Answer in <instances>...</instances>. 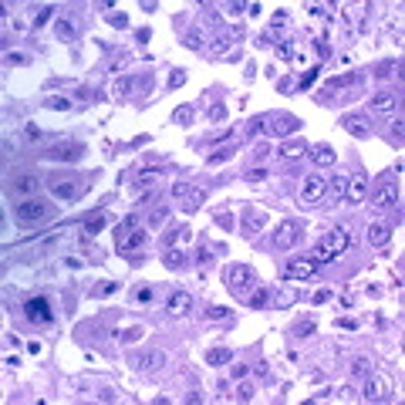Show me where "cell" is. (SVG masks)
<instances>
[{
    "mask_svg": "<svg viewBox=\"0 0 405 405\" xmlns=\"http://www.w3.org/2000/svg\"><path fill=\"white\" fill-rule=\"evenodd\" d=\"M348 243H351V236L348 230H334V233H324L321 240H317V247H314V264L321 267V264H331V260H338L341 253L348 250Z\"/></svg>",
    "mask_w": 405,
    "mask_h": 405,
    "instance_id": "1",
    "label": "cell"
},
{
    "mask_svg": "<svg viewBox=\"0 0 405 405\" xmlns=\"http://www.w3.org/2000/svg\"><path fill=\"white\" fill-rule=\"evenodd\" d=\"M24 317H27L31 324H51V321H54L51 301H47L44 294H34V297H27V301H24Z\"/></svg>",
    "mask_w": 405,
    "mask_h": 405,
    "instance_id": "2",
    "label": "cell"
},
{
    "mask_svg": "<svg viewBox=\"0 0 405 405\" xmlns=\"http://www.w3.org/2000/svg\"><path fill=\"white\" fill-rule=\"evenodd\" d=\"M14 216H17L20 223H38L47 216V203L38 199V196H27V199H17L14 203Z\"/></svg>",
    "mask_w": 405,
    "mask_h": 405,
    "instance_id": "3",
    "label": "cell"
},
{
    "mask_svg": "<svg viewBox=\"0 0 405 405\" xmlns=\"http://www.w3.org/2000/svg\"><path fill=\"white\" fill-rule=\"evenodd\" d=\"M173 199H182V210L193 213V210H199V203H206V193L196 189V186H189V182H176L173 186Z\"/></svg>",
    "mask_w": 405,
    "mask_h": 405,
    "instance_id": "4",
    "label": "cell"
},
{
    "mask_svg": "<svg viewBox=\"0 0 405 405\" xmlns=\"http://www.w3.org/2000/svg\"><path fill=\"white\" fill-rule=\"evenodd\" d=\"M314 270H317V264L311 257H294L284 264V280H311Z\"/></svg>",
    "mask_w": 405,
    "mask_h": 405,
    "instance_id": "5",
    "label": "cell"
},
{
    "mask_svg": "<svg viewBox=\"0 0 405 405\" xmlns=\"http://www.w3.org/2000/svg\"><path fill=\"white\" fill-rule=\"evenodd\" d=\"M328 193V182H324V176H308L304 179V186H301V203L304 206H314V203H321Z\"/></svg>",
    "mask_w": 405,
    "mask_h": 405,
    "instance_id": "6",
    "label": "cell"
},
{
    "mask_svg": "<svg viewBox=\"0 0 405 405\" xmlns=\"http://www.w3.org/2000/svg\"><path fill=\"white\" fill-rule=\"evenodd\" d=\"M365 378H368L365 382V399L368 402H385L388 395H392V382H388L385 375H371V371H368Z\"/></svg>",
    "mask_w": 405,
    "mask_h": 405,
    "instance_id": "7",
    "label": "cell"
},
{
    "mask_svg": "<svg viewBox=\"0 0 405 405\" xmlns=\"http://www.w3.org/2000/svg\"><path fill=\"white\" fill-rule=\"evenodd\" d=\"M145 236H149V230H142V226H135V230H125L118 233V253H135L142 243H145Z\"/></svg>",
    "mask_w": 405,
    "mask_h": 405,
    "instance_id": "8",
    "label": "cell"
},
{
    "mask_svg": "<svg viewBox=\"0 0 405 405\" xmlns=\"http://www.w3.org/2000/svg\"><path fill=\"white\" fill-rule=\"evenodd\" d=\"M38 186H41V179L34 173H20L14 182H10V193L20 196V199H27V196H34L38 193Z\"/></svg>",
    "mask_w": 405,
    "mask_h": 405,
    "instance_id": "9",
    "label": "cell"
},
{
    "mask_svg": "<svg viewBox=\"0 0 405 405\" xmlns=\"http://www.w3.org/2000/svg\"><path fill=\"white\" fill-rule=\"evenodd\" d=\"M223 277H226V284H230V287H236V290L247 287V284H253V270L247 267V264H230Z\"/></svg>",
    "mask_w": 405,
    "mask_h": 405,
    "instance_id": "10",
    "label": "cell"
},
{
    "mask_svg": "<svg viewBox=\"0 0 405 405\" xmlns=\"http://www.w3.org/2000/svg\"><path fill=\"white\" fill-rule=\"evenodd\" d=\"M365 193H368V176H365V173L351 176V179L345 182V196H348V203H365Z\"/></svg>",
    "mask_w": 405,
    "mask_h": 405,
    "instance_id": "11",
    "label": "cell"
},
{
    "mask_svg": "<svg viewBox=\"0 0 405 405\" xmlns=\"http://www.w3.org/2000/svg\"><path fill=\"white\" fill-rule=\"evenodd\" d=\"M85 155V145H78V142H58L54 149H47V159H68V162H75Z\"/></svg>",
    "mask_w": 405,
    "mask_h": 405,
    "instance_id": "12",
    "label": "cell"
},
{
    "mask_svg": "<svg viewBox=\"0 0 405 405\" xmlns=\"http://www.w3.org/2000/svg\"><path fill=\"white\" fill-rule=\"evenodd\" d=\"M297 240H301V230H297V223H290V220H287V223H280V230L273 233V243H277L280 250L294 247Z\"/></svg>",
    "mask_w": 405,
    "mask_h": 405,
    "instance_id": "13",
    "label": "cell"
},
{
    "mask_svg": "<svg viewBox=\"0 0 405 405\" xmlns=\"http://www.w3.org/2000/svg\"><path fill=\"white\" fill-rule=\"evenodd\" d=\"M189 308H193V297H189L186 290H176V294H169V301H166V311H169L173 317H182Z\"/></svg>",
    "mask_w": 405,
    "mask_h": 405,
    "instance_id": "14",
    "label": "cell"
},
{
    "mask_svg": "<svg viewBox=\"0 0 405 405\" xmlns=\"http://www.w3.org/2000/svg\"><path fill=\"white\" fill-rule=\"evenodd\" d=\"M395 105H399V95H392V91H378V95H371V112L392 115V112H395Z\"/></svg>",
    "mask_w": 405,
    "mask_h": 405,
    "instance_id": "15",
    "label": "cell"
},
{
    "mask_svg": "<svg viewBox=\"0 0 405 405\" xmlns=\"http://www.w3.org/2000/svg\"><path fill=\"white\" fill-rule=\"evenodd\" d=\"M395 203H399V189H395L392 182H382L378 193H375V206H378V210H392Z\"/></svg>",
    "mask_w": 405,
    "mask_h": 405,
    "instance_id": "16",
    "label": "cell"
},
{
    "mask_svg": "<svg viewBox=\"0 0 405 405\" xmlns=\"http://www.w3.org/2000/svg\"><path fill=\"white\" fill-rule=\"evenodd\" d=\"M341 129L348 135H355V138H368V122L361 115H345L341 118Z\"/></svg>",
    "mask_w": 405,
    "mask_h": 405,
    "instance_id": "17",
    "label": "cell"
},
{
    "mask_svg": "<svg viewBox=\"0 0 405 405\" xmlns=\"http://www.w3.org/2000/svg\"><path fill=\"white\" fill-rule=\"evenodd\" d=\"M308 142H301V138H294V142H284L277 152H280V159H290V162H297V159H304L308 155Z\"/></svg>",
    "mask_w": 405,
    "mask_h": 405,
    "instance_id": "18",
    "label": "cell"
},
{
    "mask_svg": "<svg viewBox=\"0 0 405 405\" xmlns=\"http://www.w3.org/2000/svg\"><path fill=\"white\" fill-rule=\"evenodd\" d=\"M297 129H301V122H297L294 115H280V118H273V122H270V132L280 135V138H284V135H294Z\"/></svg>",
    "mask_w": 405,
    "mask_h": 405,
    "instance_id": "19",
    "label": "cell"
},
{
    "mask_svg": "<svg viewBox=\"0 0 405 405\" xmlns=\"http://www.w3.org/2000/svg\"><path fill=\"white\" fill-rule=\"evenodd\" d=\"M368 240H371L375 247H385L388 240H392V226H388V223H371V226H368Z\"/></svg>",
    "mask_w": 405,
    "mask_h": 405,
    "instance_id": "20",
    "label": "cell"
},
{
    "mask_svg": "<svg viewBox=\"0 0 405 405\" xmlns=\"http://www.w3.org/2000/svg\"><path fill=\"white\" fill-rule=\"evenodd\" d=\"M78 193H81V189H78L71 179H68V182H54V186H51V196H54V199H64V203H71Z\"/></svg>",
    "mask_w": 405,
    "mask_h": 405,
    "instance_id": "21",
    "label": "cell"
},
{
    "mask_svg": "<svg viewBox=\"0 0 405 405\" xmlns=\"http://www.w3.org/2000/svg\"><path fill=\"white\" fill-rule=\"evenodd\" d=\"M308 152H311V159H314L317 166H331V162L338 159V155H334V149H331V145H314V149H308Z\"/></svg>",
    "mask_w": 405,
    "mask_h": 405,
    "instance_id": "22",
    "label": "cell"
},
{
    "mask_svg": "<svg viewBox=\"0 0 405 405\" xmlns=\"http://www.w3.org/2000/svg\"><path fill=\"white\" fill-rule=\"evenodd\" d=\"M206 365H230V348H210L206 351Z\"/></svg>",
    "mask_w": 405,
    "mask_h": 405,
    "instance_id": "23",
    "label": "cell"
},
{
    "mask_svg": "<svg viewBox=\"0 0 405 405\" xmlns=\"http://www.w3.org/2000/svg\"><path fill=\"white\" fill-rule=\"evenodd\" d=\"M101 230H105V216H101V213H91V216L85 220V233H88V236H98Z\"/></svg>",
    "mask_w": 405,
    "mask_h": 405,
    "instance_id": "24",
    "label": "cell"
},
{
    "mask_svg": "<svg viewBox=\"0 0 405 405\" xmlns=\"http://www.w3.org/2000/svg\"><path fill=\"white\" fill-rule=\"evenodd\" d=\"M294 301H297V294H294V290H284V287H280L277 294H273V304H277L280 311H287Z\"/></svg>",
    "mask_w": 405,
    "mask_h": 405,
    "instance_id": "25",
    "label": "cell"
},
{
    "mask_svg": "<svg viewBox=\"0 0 405 405\" xmlns=\"http://www.w3.org/2000/svg\"><path fill=\"white\" fill-rule=\"evenodd\" d=\"M44 108H51V112H68L71 101H68V98H58V95H47L44 98Z\"/></svg>",
    "mask_w": 405,
    "mask_h": 405,
    "instance_id": "26",
    "label": "cell"
},
{
    "mask_svg": "<svg viewBox=\"0 0 405 405\" xmlns=\"http://www.w3.org/2000/svg\"><path fill=\"white\" fill-rule=\"evenodd\" d=\"M162 365H166V351H149L142 358V368H162Z\"/></svg>",
    "mask_w": 405,
    "mask_h": 405,
    "instance_id": "27",
    "label": "cell"
},
{
    "mask_svg": "<svg viewBox=\"0 0 405 405\" xmlns=\"http://www.w3.org/2000/svg\"><path fill=\"white\" fill-rule=\"evenodd\" d=\"M162 260H166V267H173V270H179L182 264H186L182 250H166V257H162Z\"/></svg>",
    "mask_w": 405,
    "mask_h": 405,
    "instance_id": "28",
    "label": "cell"
},
{
    "mask_svg": "<svg viewBox=\"0 0 405 405\" xmlns=\"http://www.w3.org/2000/svg\"><path fill=\"white\" fill-rule=\"evenodd\" d=\"M115 290H118V284H115V280H105V284L91 287V297H112Z\"/></svg>",
    "mask_w": 405,
    "mask_h": 405,
    "instance_id": "29",
    "label": "cell"
},
{
    "mask_svg": "<svg viewBox=\"0 0 405 405\" xmlns=\"http://www.w3.org/2000/svg\"><path fill=\"white\" fill-rule=\"evenodd\" d=\"M152 182H155V169H142L138 179H135V186H138V189H145V186H152Z\"/></svg>",
    "mask_w": 405,
    "mask_h": 405,
    "instance_id": "30",
    "label": "cell"
},
{
    "mask_svg": "<svg viewBox=\"0 0 405 405\" xmlns=\"http://www.w3.org/2000/svg\"><path fill=\"white\" fill-rule=\"evenodd\" d=\"M368 371H371V361L368 358H355L351 361V375H368Z\"/></svg>",
    "mask_w": 405,
    "mask_h": 405,
    "instance_id": "31",
    "label": "cell"
},
{
    "mask_svg": "<svg viewBox=\"0 0 405 405\" xmlns=\"http://www.w3.org/2000/svg\"><path fill=\"white\" fill-rule=\"evenodd\" d=\"M51 14H54V7H51V3H44V7L38 10V17H34V27H41V24H47V20H51Z\"/></svg>",
    "mask_w": 405,
    "mask_h": 405,
    "instance_id": "32",
    "label": "cell"
},
{
    "mask_svg": "<svg viewBox=\"0 0 405 405\" xmlns=\"http://www.w3.org/2000/svg\"><path fill=\"white\" fill-rule=\"evenodd\" d=\"M129 88H132V81H129V78H122V81H115L112 95H115V98H125V95H129Z\"/></svg>",
    "mask_w": 405,
    "mask_h": 405,
    "instance_id": "33",
    "label": "cell"
},
{
    "mask_svg": "<svg viewBox=\"0 0 405 405\" xmlns=\"http://www.w3.org/2000/svg\"><path fill=\"white\" fill-rule=\"evenodd\" d=\"M236 399H240V402H250V399H253V385H250V382H240V388H236Z\"/></svg>",
    "mask_w": 405,
    "mask_h": 405,
    "instance_id": "34",
    "label": "cell"
},
{
    "mask_svg": "<svg viewBox=\"0 0 405 405\" xmlns=\"http://www.w3.org/2000/svg\"><path fill=\"white\" fill-rule=\"evenodd\" d=\"M230 155H233V149H220V152H213L210 159H206V162H210V166H220V162H226Z\"/></svg>",
    "mask_w": 405,
    "mask_h": 405,
    "instance_id": "35",
    "label": "cell"
},
{
    "mask_svg": "<svg viewBox=\"0 0 405 405\" xmlns=\"http://www.w3.org/2000/svg\"><path fill=\"white\" fill-rule=\"evenodd\" d=\"M189 118H193V108H189V105L176 108V122H179V125H189Z\"/></svg>",
    "mask_w": 405,
    "mask_h": 405,
    "instance_id": "36",
    "label": "cell"
},
{
    "mask_svg": "<svg viewBox=\"0 0 405 405\" xmlns=\"http://www.w3.org/2000/svg\"><path fill=\"white\" fill-rule=\"evenodd\" d=\"M314 81H317V68L304 71V75H301V81H297V88H308V85H314Z\"/></svg>",
    "mask_w": 405,
    "mask_h": 405,
    "instance_id": "37",
    "label": "cell"
},
{
    "mask_svg": "<svg viewBox=\"0 0 405 405\" xmlns=\"http://www.w3.org/2000/svg\"><path fill=\"white\" fill-rule=\"evenodd\" d=\"M264 179H267V169H264V166H257V169L247 173V182H264Z\"/></svg>",
    "mask_w": 405,
    "mask_h": 405,
    "instance_id": "38",
    "label": "cell"
},
{
    "mask_svg": "<svg viewBox=\"0 0 405 405\" xmlns=\"http://www.w3.org/2000/svg\"><path fill=\"white\" fill-rule=\"evenodd\" d=\"M75 34V24L71 20H58V38H71Z\"/></svg>",
    "mask_w": 405,
    "mask_h": 405,
    "instance_id": "39",
    "label": "cell"
},
{
    "mask_svg": "<svg viewBox=\"0 0 405 405\" xmlns=\"http://www.w3.org/2000/svg\"><path fill=\"white\" fill-rule=\"evenodd\" d=\"M135 226H138V216H125V220H122V223H118V233H125V230H135Z\"/></svg>",
    "mask_w": 405,
    "mask_h": 405,
    "instance_id": "40",
    "label": "cell"
},
{
    "mask_svg": "<svg viewBox=\"0 0 405 405\" xmlns=\"http://www.w3.org/2000/svg\"><path fill=\"white\" fill-rule=\"evenodd\" d=\"M149 301H152V290H149V287H138V290H135V304H149Z\"/></svg>",
    "mask_w": 405,
    "mask_h": 405,
    "instance_id": "41",
    "label": "cell"
},
{
    "mask_svg": "<svg viewBox=\"0 0 405 405\" xmlns=\"http://www.w3.org/2000/svg\"><path fill=\"white\" fill-rule=\"evenodd\" d=\"M345 182H348V179H341V176H334V179H331V186H328V189H331V193H338V196H345Z\"/></svg>",
    "mask_w": 405,
    "mask_h": 405,
    "instance_id": "42",
    "label": "cell"
},
{
    "mask_svg": "<svg viewBox=\"0 0 405 405\" xmlns=\"http://www.w3.org/2000/svg\"><path fill=\"white\" fill-rule=\"evenodd\" d=\"M264 304H267V290H257V294L250 297V308L257 311V308H264Z\"/></svg>",
    "mask_w": 405,
    "mask_h": 405,
    "instance_id": "43",
    "label": "cell"
},
{
    "mask_svg": "<svg viewBox=\"0 0 405 405\" xmlns=\"http://www.w3.org/2000/svg\"><path fill=\"white\" fill-rule=\"evenodd\" d=\"M118 338L132 345V341H138V338H142V328H129V331H125V334H118Z\"/></svg>",
    "mask_w": 405,
    "mask_h": 405,
    "instance_id": "44",
    "label": "cell"
},
{
    "mask_svg": "<svg viewBox=\"0 0 405 405\" xmlns=\"http://www.w3.org/2000/svg\"><path fill=\"white\" fill-rule=\"evenodd\" d=\"M108 24L112 27H129V17L125 14H108Z\"/></svg>",
    "mask_w": 405,
    "mask_h": 405,
    "instance_id": "45",
    "label": "cell"
},
{
    "mask_svg": "<svg viewBox=\"0 0 405 405\" xmlns=\"http://www.w3.org/2000/svg\"><path fill=\"white\" fill-rule=\"evenodd\" d=\"M206 314H210L213 321H220V317H226V314H230V311H226V308H220V304H213V308L206 311Z\"/></svg>",
    "mask_w": 405,
    "mask_h": 405,
    "instance_id": "46",
    "label": "cell"
},
{
    "mask_svg": "<svg viewBox=\"0 0 405 405\" xmlns=\"http://www.w3.org/2000/svg\"><path fill=\"white\" fill-rule=\"evenodd\" d=\"M166 213H169V210H166V206H159V210L152 213V220H149V226H159V223L166 220Z\"/></svg>",
    "mask_w": 405,
    "mask_h": 405,
    "instance_id": "47",
    "label": "cell"
},
{
    "mask_svg": "<svg viewBox=\"0 0 405 405\" xmlns=\"http://www.w3.org/2000/svg\"><path fill=\"white\" fill-rule=\"evenodd\" d=\"M267 152H270V145H267V142H257V145H253V159H264Z\"/></svg>",
    "mask_w": 405,
    "mask_h": 405,
    "instance_id": "48",
    "label": "cell"
},
{
    "mask_svg": "<svg viewBox=\"0 0 405 405\" xmlns=\"http://www.w3.org/2000/svg\"><path fill=\"white\" fill-rule=\"evenodd\" d=\"M338 328H345V331H355V328H358V321H355V317H338Z\"/></svg>",
    "mask_w": 405,
    "mask_h": 405,
    "instance_id": "49",
    "label": "cell"
},
{
    "mask_svg": "<svg viewBox=\"0 0 405 405\" xmlns=\"http://www.w3.org/2000/svg\"><path fill=\"white\" fill-rule=\"evenodd\" d=\"M169 85H173V88L186 85V75H182V71H173V75H169Z\"/></svg>",
    "mask_w": 405,
    "mask_h": 405,
    "instance_id": "50",
    "label": "cell"
},
{
    "mask_svg": "<svg viewBox=\"0 0 405 405\" xmlns=\"http://www.w3.org/2000/svg\"><path fill=\"white\" fill-rule=\"evenodd\" d=\"M24 135H27V138H38V135H41V129L34 125V122H27V125H24Z\"/></svg>",
    "mask_w": 405,
    "mask_h": 405,
    "instance_id": "51",
    "label": "cell"
},
{
    "mask_svg": "<svg viewBox=\"0 0 405 405\" xmlns=\"http://www.w3.org/2000/svg\"><path fill=\"white\" fill-rule=\"evenodd\" d=\"M7 64H27V58L17 54V51H10V54H7Z\"/></svg>",
    "mask_w": 405,
    "mask_h": 405,
    "instance_id": "52",
    "label": "cell"
},
{
    "mask_svg": "<svg viewBox=\"0 0 405 405\" xmlns=\"http://www.w3.org/2000/svg\"><path fill=\"white\" fill-rule=\"evenodd\" d=\"M223 115H226V108H223V105H216V108H210V118H213V122H220Z\"/></svg>",
    "mask_w": 405,
    "mask_h": 405,
    "instance_id": "53",
    "label": "cell"
},
{
    "mask_svg": "<svg viewBox=\"0 0 405 405\" xmlns=\"http://www.w3.org/2000/svg\"><path fill=\"white\" fill-rule=\"evenodd\" d=\"M257 226H260V216L253 220V213H247V233H253V230H257Z\"/></svg>",
    "mask_w": 405,
    "mask_h": 405,
    "instance_id": "54",
    "label": "cell"
},
{
    "mask_svg": "<svg viewBox=\"0 0 405 405\" xmlns=\"http://www.w3.org/2000/svg\"><path fill=\"white\" fill-rule=\"evenodd\" d=\"M308 10H311V14H317V17H328V14H324V10H328L324 3H314V7H311V3H308Z\"/></svg>",
    "mask_w": 405,
    "mask_h": 405,
    "instance_id": "55",
    "label": "cell"
},
{
    "mask_svg": "<svg viewBox=\"0 0 405 405\" xmlns=\"http://www.w3.org/2000/svg\"><path fill=\"white\" fill-rule=\"evenodd\" d=\"M328 297H331V290H317V294H314V304H324Z\"/></svg>",
    "mask_w": 405,
    "mask_h": 405,
    "instance_id": "56",
    "label": "cell"
},
{
    "mask_svg": "<svg viewBox=\"0 0 405 405\" xmlns=\"http://www.w3.org/2000/svg\"><path fill=\"white\" fill-rule=\"evenodd\" d=\"M135 38L142 41V44H149V38H152V34H149V27H142V31H138V34H135Z\"/></svg>",
    "mask_w": 405,
    "mask_h": 405,
    "instance_id": "57",
    "label": "cell"
},
{
    "mask_svg": "<svg viewBox=\"0 0 405 405\" xmlns=\"http://www.w3.org/2000/svg\"><path fill=\"white\" fill-rule=\"evenodd\" d=\"M247 371H250V368H247V365H233V375H236V378H243Z\"/></svg>",
    "mask_w": 405,
    "mask_h": 405,
    "instance_id": "58",
    "label": "cell"
},
{
    "mask_svg": "<svg viewBox=\"0 0 405 405\" xmlns=\"http://www.w3.org/2000/svg\"><path fill=\"white\" fill-rule=\"evenodd\" d=\"M392 71H395V64H382V68H378V75H382V78H388Z\"/></svg>",
    "mask_w": 405,
    "mask_h": 405,
    "instance_id": "59",
    "label": "cell"
},
{
    "mask_svg": "<svg viewBox=\"0 0 405 405\" xmlns=\"http://www.w3.org/2000/svg\"><path fill=\"white\" fill-rule=\"evenodd\" d=\"M27 351L31 355H41V341H27Z\"/></svg>",
    "mask_w": 405,
    "mask_h": 405,
    "instance_id": "60",
    "label": "cell"
}]
</instances>
